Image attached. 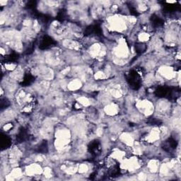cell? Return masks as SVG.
Segmentation results:
<instances>
[{
    "label": "cell",
    "instance_id": "cell-9",
    "mask_svg": "<svg viewBox=\"0 0 181 181\" xmlns=\"http://www.w3.org/2000/svg\"><path fill=\"white\" fill-rule=\"evenodd\" d=\"M1 147L3 149H7L11 145V139L8 136L2 135L1 136Z\"/></svg>",
    "mask_w": 181,
    "mask_h": 181
},
{
    "label": "cell",
    "instance_id": "cell-3",
    "mask_svg": "<svg viewBox=\"0 0 181 181\" xmlns=\"http://www.w3.org/2000/svg\"><path fill=\"white\" fill-rule=\"evenodd\" d=\"M88 151L93 155H98L101 152V146L99 141L94 140L88 146Z\"/></svg>",
    "mask_w": 181,
    "mask_h": 181
},
{
    "label": "cell",
    "instance_id": "cell-13",
    "mask_svg": "<svg viewBox=\"0 0 181 181\" xmlns=\"http://www.w3.org/2000/svg\"><path fill=\"white\" fill-rule=\"evenodd\" d=\"M18 58V55L16 53H12L7 57V60L9 62H14L16 61Z\"/></svg>",
    "mask_w": 181,
    "mask_h": 181
},
{
    "label": "cell",
    "instance_id": "cell-10",
    "mask_svg": "<svg viewBox=\"0 0 181 181\" xmlns=\"http://www.w3.org/2000/svg\"><path fill=\"white\" fill-rule=\"evenodd\" d=\"M48 143L46 141H43L39 145V146L38 147V152L40 153H43L45 154L48 152Z\"/></svg>",
    "mask_w": 181,
    "mask_h": 181
},
{
    "label": "cell",
    "instance_id": "cell-11",
    "mask_svg": "<svg viewBox=\"0 0 181 181\" xmlns=\"http://www.w3.org/2000/svg\"><path fill=\"white\" fill-rule=\"evenodd\" d=\"M136 51L139 53H142L144 52L145 50H146V46L143 43H139V44H137V45L135 46Z\"/></svg>",
    "mask_w": 181,
    "mask_h": 181
},
{
    "label": "cell",
    "instance_id": "cell-2",
    "mask_svg": "<svg viewBox=\"0 0 181 181\" xmlns=\"http://www.w3.org/2000/svg\"><path fill=\"white\" fill-rule=\"evenodd\" d=\"M54 44H55V42H54V40L52 38L48 36V35H45L42 38V40H41L39 48H40L41 50H45V49L50 48V47L52 46V45H54Z\"/></svg>",
    "mask_w": 181,
    "mask_h": 181
},
{
    "label": "cell",
    "instance_id": "cell-6",
    "mask_svg": "<svg viewBox=\"0 0 181 181\" xmlns=\"http://www.w3.org/2000/svg\"><path fill=\"white\" fill-rule=\"evenodd\" d=\"M28 137V132L27 130L25 128L22 127L21 129H20L19 132H18V135H17L16 139L17 141H19V142H22V141H25Z\"/></svg>",
    "mask_w": 181,
    "mask_h": 181
},
{
    "label": "cell",
    "instance_id": "cell-14",
    "mask_svg": "<svg viewBox=\"0 0 181 181\" xmlns=\"http://www.w3.org/2000/svg\"><path fill=\"white\" fill-rule=\"evenodd\" d=\"M149 123H150L152 125H160L161 124V120H158V119L156 118H151L149 119V120L148 121Z\"/></svg>",
    "mask_w": 181,
    "mask_h": 181
},
{
    "label": "cell",
    "instance_id": "cell-8",
    "mask_svg": "<svg viewBox=\"0 0 181 181\" xmlns=\"http://www.w3.org/2000/svg\"><path fill=\"white\" fill-rule=\"evenodd\" d=\"M33 81L34 77L33 75L30 73H26L25 76H24V80H23L22 85H24V86H28V85L32 84Z\"/></svg>",
    "mask_w": 181,
    "mask_h": 181
},
{
    "label": "cell",
    "instance_id": "cell-15",
    "mask_svg": "<svg viewBox=\"0 0 181 181\" xmlns=\"http://www.w3.org/2000/svg\"><path fill=\"white\" fill-rule=\"evenodd\" d=\"M36 4H37V2L35 1H28L27 4H26V6H27L28 9H34L35 8V7H36Z\"/></svg>",
    "mask_w": 181,
    "mask_h": 181
},
{
    "label": "cell",
    "instance_id": "cell-4",
    "mask_svg": "<svg viewBox=\"0 0 181 181\" xmlns=\"http://www.w3.org/2000/svg\"><path fill=\"white\" fill-rule=\"evenodd\" d=\"M170 90L171 88L166 86H161V87L158 88L155 91V95L157 97L159 98H164V97H168V96Z\"/></svg>",
    "mask_w": 181,
    "mask_h": 181
},
{
    "label": "cell",
    "instance_id": "cell-12",
    "mask_svg": "<svg viewBox=\"0 0 181 181\" xmlns=\"http://www.w3.org/2000/svg\"><path fill=\"white\" fill-rule=\"evenodd\" d=\"M66 16H67V12L65 10H61L58 13L57 16V19L58 21H64L65 19Z\"/></svg>",
    "mask_w": 181,
    "mask_h": 181
},
{
    "label": "cell",
    "instance_id": "cell-1",
    "mask_svg": "<svg viewBox=\"0 0 181 181\" xmlns=\"http://www.w3.org/2000/svg\"><path fill=\"white\" fill-rule=\"evenodd\" d=\"M127 81L129 86L133 89H138L141 86V77L135 70H132L128 74Z\"/></svg>",
    "mask_w": 181,
    "mask_h": 181
},
{
    "label": "cell",
    "instance_id": "cell-5",
    "mask_svg": "<svg viewBox=\"0 0 181 181\" xmlns=\"http://www.w3.org/2000/svg\"><path fill=\"white\" fill-rule=\"evenodd\" d=\"M177 145H178V143H177V141L174 139L169 138L166 141V144H164L163 149L166 152H171V151L174 150L176 148Z\"/></svg>",
    "mask_w": 181,
    "mask_h": 181
},
{
    "label": "cell",
    "instance_id": "cell-7",
    "mask_svg": "<svg viewBox=\"0 0 181 181\" xmlns=\"http://www.w3.org/2000/svg\"><path fill=\"white\" fill-rule=\"evenodd\" d=\"M151 21H152L153 25L155 26V27H160V26L163 25L164 22L163 19H161V18L156 16V15H153L152 18H151Z\"/></svg>",
    "mask_w": 181,
    "mask_h": 181
}]
</instances>
